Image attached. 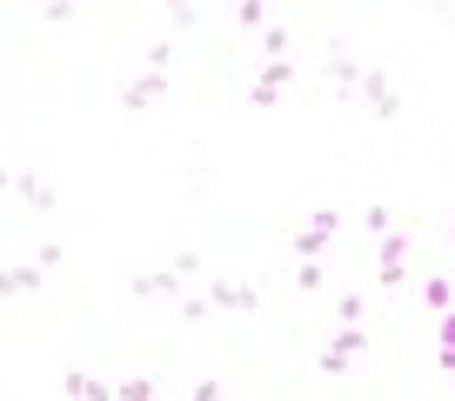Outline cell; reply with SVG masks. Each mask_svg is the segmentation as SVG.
Returning <instances> with one entry per match:
<instances>
[{
	"instance_id": "6da1fadb",
	"label": "cell",
	"mask_w": 455,
	"mask_h": 401,
	"mask_svg": "<svg viewBox=\"0 0 455 401\" xmlns=\"http://www.w3.org/2000/svg\"><path fill=\"white\" fill-rule=\"evenodd\" d=\"M201 301H208V315H261V308H268V287L261 281H235V274H208Z\"/></svg>"
},
{
	"instance_id": "7a4b0ae2",
	"label": "cell",
	"mask_w": 455,
	"mask_h": 401,
	"mask_svg": "<svg viewBox=\"0 0 455 401\" xmlns=\"http://www.w3.org/2000/svg\"><path fill=\"white\" fill-rule=\"evenodd\" d=\"M355 100L369 107V121H382V128H395V121H402V81H395L388 67H375V60H362Z\"/></svg>"
},
{
	"instance_id": "3957f363",
	"label": "cell",
	"mask_w": 455,
	"mask_h": 401,
	"mask_svg": "<svg viewBox=\"0 0 455 401\" xmlns=\"http://www.w3.org/2000/svg\"><path fill=\"white\" fill-rule=\"evenodd\" d=\"M409 248H415V215L402 208V228H388L382 241H375V274H382V295H395V287L409 281Z\"/></svg>"
},
{
	"instance_id": "277c9868",
	"label": "cell",
	"mask_w": 455,
	"mask_h": 401,
	"mask_svg": "<svg viewBox=\"0 0 455 401\" xmlns=\"http://www.w3.org/2000/svg\"><path fill=\"white\" fill-rule=\"evenodd\" d=\"M341 221H348L341 208H308V221L288 234V255H295V268H301V261H322V255H328V241L341 234Z\"/></svg>"
},
{
	"instance_id": "5b68a950",
	"label": "cell",
	"mask_w": 455,
	"mask_h": 401,
	"mask_svg": "<svg viewBox=\"0 0 455 401\" xmlns=\"http://www.w3.org/2000/svg\"><path fill=\"white\" fill-rule=\"evenodd\" d=\"M295 81H301V67H295V60H261V67L248 74V107H282Z\"/></svg>"
},
{
	"instance_id": "8992f818",
	"label": "cell",
	"mask_w": 455,
	"mask_h": 401,
	"mask_svg": "<svg viewBox=\"0 0 455 401\" xmlns=\"http://www.w3.org/2000/svg\"><path fill=\"white\" fill-rule=\"evenodd\" d=\"M362 355H369V321L362 328H335L322 342V355H315V374H348Z\"/></svg>"
},
{
	"instance_id": "52a82bcc",
	"label": "cell",
	"mask_w": 455,
	"mask_h": 401,
	"mask_svg": "<svg viewBox=\"0 0 455 401\" xmlns=\"http://www.w3.org/2000/svg\"><path fill=\"white\" fill-rule=\"evenodd\" d=\"M7 194H20V200H28V215H41V221L60 215V194L41 181V168H34V161H14V168H7Z\"/></svg>"
},
{
	"instance_id": "ba28073f",
	"label": "cell",
	"mask_w": 455,
	"mask_h": 401,
	"mask_svg": "<svg viewBox=\"0 0 455 401\" xmlns=\"http://www.w3.org/2000/svg\"><path fill=\"white\" fill-rule=\"evenodd\" d=\"M161 94H168V67H148V60H141V74H134V81L121 87V114H128V121H141Z\"/></svg>"
},
{
	"instance_id": "9c48e42d",
	"label": "cell",
	"mask_w": 455,
	"mask_h": 401,
	"mask_svg": "<svg viewBox=\"0 0 455 401\" xmlns=\"http://www.w3.org/2000/svg\"><path fill=\"white\" fill-rule=\"evenodd\" d=\"M128 295L134 301H168V308H174V301L188 295V281L174 268H141V274H128Z\"/></svg>"
},
{
	"instance_id": "30bf717a",
	"label": "cell",
	"mask_w": 455,
	"mask_h": 401,
	"mask_svg": "<svg viewBox=\"0 0 455 401\" xmlns=\"http://www.w3.org/2000/svg\"><path fill=\"white\" fill-rule=\"evenodd\" d=\"M322 81H328V87H335V94H341V100H348V94H355V81H362V60H355V54H348V47H335V54H328V60H322Z\"/></svg>"
},
{
	"instance_id": "8fae6325",
	"label": "cell",
	"mask_w": 455,
	"mask_h": 401,
	"mask_svg": "<svg viewBox=\"0 0 455 401\" xmlns=\"http://www.w3.org/2000/svg\"><path fill=\"white\" fill-rule=\"evenodd\" d=\"M60 395L68 401H114V381H100V374H87V368H68L60 374Z\"/></svg>"
},
{
	"instance_id": "7c38bea8",
	"label": "cell",
	"mask_w": 455,
	"mask_h": 401,
	"mask_svg": "<svg viewBox=\"0 0 455 401\" xmlns=\"http://www.w3.org/2000/svg\"><path fill=\"white\" fill-rule=\"evenodd\" d=\"M41 287H47V274H41V268H34V261H28V268H0V301H20V295H41Z\"/></svg>"
},
{
	"instance_id": "4fadbf2b",
	"label": "cell",
	"mask_w": 455,
	"mask_h": 401,
	"mask_svg": "<svg viewBox=\"0 0 455 401\" xmlns=\"http://www.w3.org/2000/svg\"><path fill=\"white\" fill-rule=\"evenodd\" d=\"M388 228H402V208H395V200H369V208H362V234L382 241Z\"/></svg>"
},
{
	"instance_id": "5bb4252c",
	"label": "cell",
	"mask_w": 455,
	"mask_h": 401,
	"mask_svg": "<svg viewBox=\"0 0 455 401\" xmlns=\"http://www.w3.org/2000/svg\"><path fill=\"white\" fill-rule=\"evenodd\" d=\"M422 308H428V315H449V308H455V287H449V274H442V268L422 274Z\"/></svg>"
},
{
	"instance_id": "9a60e30c",
	"label": "cell",
	"mask_w": 455,
	"mask_h": 401,
	"mask_svg": "<svg viewBox=\"0 0 455 401\" xmlns=\"http://www.w3.org/2000/svg\"><path fill=\"white\" fill-rule=\"evenodd\" d=\"M261 60H295V28H288V20H268V28H261Z\"/></svg>"
},
{
	"instance_id": "2e32d148",
	"label": "cell",
	"mask_w": 455,
	"mask_h": 401,
	"mask_svg": "<svg viewBox=\"0 0 455 401\" xmlns=\"http://www.w3.org/2000/svg\"><path fill=\"white\" fill-rule=\"evenodd\" d=\"M295 287H301L308 301H322V295H328V268H322V261H301V268H295Z\"/></svg>"
},
{
	"instance_id": "e0dca14e",
	"label": "cell",
	"mask_w": 455,
	"mask_h": 401,
	"mask_svg": "<svg viewBox=\"0 0 455 401\" xmlns=\"http://www.w3.org/2000/svg\"><path fill=\"white\" fill-rule=\"evenodd\" d=\"M114 401H155V374H121V381H114Z\"/></svg>"
},
{
	"instance_id": "ac0fdd59",
	"label": "cell",
	"mask_w": 455,
	"mask_h": 401,
	"mask_svg": "<svg viewBox=\"0 0 455 401\" xmlns=\"http://www.w3.org/2000/svg\"><path fill=\"white\" fill-rule=\"evenodd\" d=\"M268 7H261V0H242V7H235V28H248V34H261V28H268Z\"/></svg>"
},
{
	"instance_id": "d6986e66",
	"label": "cell",
	"mask_w": 455,
	"mask_h": 401,
	"mask_svg": "<svg viewBox=\"0 0 455 401\" xmlns=\"http://www.w3.org/2000/svg\"><path fill=\"white\" fill-rule=\"evenodd\" d=\"M362 308H369L362 295H335V328H362Z\"/></svg>"
},
{
	"instance_id": "ffe728a7",
	"label": "cell",
	"mask_w": 455,
	"mask_h": 401,
	"mask_svg": "<svg viewBox=\"0 0 455 401\" xmlns=\"http://www.w3.org/2000/svg\"><path fill=\"white\" fill-rule=\"evenodd\" d=\"M168 268H174V274H181V281H195V274H208V261H201V255H195V248H181V255H174V261H168Z\"/></svg>"
},
{
	"instance_id": "44dd1931",
	"label": "cell",
	"mask_w": 455,
	"mask_h": 401,
	"mask_svg": "<svg viewBox=\"0 0 455 401\" xmlns=\"http://www.w3.org/2000/svg\"><path fill=\"white\" fill-rule=\"evenodd\" d=\"M34 268L54 274V268H60V241H41V248H34Z\"/></svg>"
},
{
	"instance_id": "7402d4cb",
	"label": "cell",
	"mask_w": 455,
	"mask_h": 401,
	"mask_svg": "<svg viewBox=\"0 0 455 401\" xmlns=\"http://www.w3.org/2000/svg\"><path fill=\"white\" fill-rule=\"evenodd\" d=\"M195 401H228V395H221V381H214V374H195Z\"/></svg>"
},
{
	"instance_id": "603a6c76",
	"label": "cell",
	"mask_w": 455,
	"mask_h": 401,
	"mask_svg": "<svg viewBox=\"0 0 455 401\" xmlns=\"http://www.w3.org/2000/svg\"><path fill=\"white\" fill-rule=\"evenodd\" d=\"M435 348H455V308H449V315H435Z\"/></svg>"
},
{
	"instance_id": "cb8c5ba5",
	"label": "cell",
	"mask_w": 455,
	"mask_h": 401,
	"mask_svg": "<svg viewBox=\"0 0 455 401\" xmlns=\"http://www.w3.org/2000/svg\"><path fill=\"white\" fill-rule=\"evenodd\" d=\"M41 20H47V28H68L74 7H68V0H54V7H41Z\"/></svg>"
},
{
	"instance_id": "d4e9b609",
	"label": "cell",
	"mask_w": 455,
	"mask_h": 401,
	"mask_svg": "<svg viewBox=\"0 0 455 401\" xmlns=\"http://www.w3.org/2000/svg\"><path fill=\"white\" fill-rule=\"evenodd\" d=\"M435 368H442V374H455V348H435Z\"/></svg>"
},
{
	"instance_id": "484cf974",
	"label": "cell",
	"mask_w": 455,
	"mask_h": 401,
	"mask_svg": "<svg viewBox=\"0 0 455 401\" xmlns=\"http://www.w3.org/2000/svg\"><path fill=\"white\" fill-rule=\"evenodd\" d=\"M0 194H7V168H0Z\"/></svg>"
},
{
	"instance_id": "4316f807",
	"label": "cell",
	"mask_w": 455,
	"mask_h": 401,
	"mask_svg": "<svg viewBox=\"0 0 455 401\" xmlns=\"http://www.w3.org/2000/svg\"><path fill=\"white\" fill-rule=\"evenodd\" d=\"M449 248H455V228H449Z\"/></svg>"
}]
</instances>
